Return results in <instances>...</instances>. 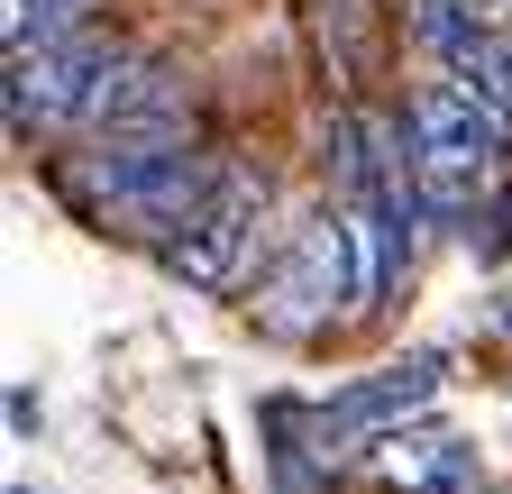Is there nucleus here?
<instances>
[{
    "label": "nucleus",
    "instance_id": "f257e3e1",
    "mask_svg": "<svg viewBox=\"0 0 512 494\" xmlns=\"http://www.w3.org/2000/svg\"><path fill=\"white\" fill-rule=\"evenodd\" d=\"M211 183H220V165L192 147V138H165V147H92V156L64 165L74 211L92 229H119V238L156 247V257L183 238V220L211 202Z\"/></svg>",
    "mask_w": 512,
    "mask_h": 494
},
{
    "label": "nucleus",
    "instance_id": "f03ea898",
    "mask_svg": "<svg viewBox=\"0 0 512 494\" xmlns=\"http://www.w3.org/2000/svg\"><path fill=\"white\" fill-rule=\"evenodd\" d=\"M247 321L266 330V339H284V348L357 321V247H348L339 202L311 211L302 229H284L266 247V266H256V284H247Z\"/></svg>",
    "mask_w": 512,
    "mask_h": 494
},
{
    "label": "nucleus",
    "instance_id": "7ed1b4c3",
    "mask_svg": "<svg viewBox=\"0 0 512 494\" xmlns=\"http://www.w3.org/2000/svg\"><path fill=\"white\" fill-rule=\"evenodd\" d=\"M403 129H412V156H421L430 220H467V211L485 202V183L503 174V156H512V129H503V119H494L485 101H467L448 74L412 92Z\"/></svg>",
    "mask_w": 512,
    "mask_h": 494
},
{
    "label": "nucleus",
    "instance_id": "20e7f679",
    "mask_svg": "<svg viewBox=\"0 0 512 494\" xmlns=\"http://www.w3.org/2000/svg\"><path fill=\"white\" fill-rule=\"evenodd\" d=\"M439 385H448V357H439V348H412V357H394V366H375V376H357L348 394L311 403V412H302V440H311L320 467L375 458L394 430H412V421L439 403Z\"/></svg>",
    "mask_w": 512,
    "mask_h": 494
},
{
    "label": "nucleus",
    "instance_id": "39448f33",
    "mask_svg": "<svg viewBox=\"0 0 512 494\" xmlns=\"http://www.w3.org/2000/svg\"><path fill=\"white\" fill-rule=\"evenodd\" d=\"M256 247H266V174H247V165H220L211 183V202L183 220V238L165 247V275L192 284V293H238L256 284Z\"/></svg>",
    "mask_w": 512,
    "mask_h": 494
},
{
    "label": "nucleus",
    "instance_id": "423d86ee",
    "mask_svg": "<svg viewBox=\"0 0 512 494\" xmlns=\"http://www.w3.org/2000/svg\"><path fill=\"white\" fill-rule=\"evenodd\" d=\"M119 65V46L101 28H74V37H46V46H19L10 55V129H83L101 83Z\"/></svg>",
    "mask_w": 512,
    "mask_h": 494
},
{
    "label": "nucleus",
    "instance_id": "0eeeda50",
    "mask_svg": "<svg viewBox=\"0 0 512 494\" xmlns=\"http://www.w3.org/2000/svg\"><path fill=\"white\" fill-rule=\"evenodd\" d=\"M83 129H92L101 147H165V138H192V92H183V74L165 65V55H119Z\"/></svg>",
    "mask_w": 512,
    "mask_h": 494
},
{
    "label": "nucleus",
    "instance_id": "6e6552de",
    "mask_svg": "<svg viewBox=\"0 0 512 494\" xmlns=\"http://www.w3.org/2000/svg\"><path fill=\"white\" fill-rule=\"evenodd\" d=\"M366 467H375V485H384V494H467V485H476L467 449L448 440V430H430V421L394 430V440H384Z\"/></svg>",
    "mask_w": 512,
    "mask_h": 494
},
{
    "label": "nucleus",
    "instance_id": "1a4fd4ad",
    "mask_svg": "<svg viewBox=\"0 0 512 494\" xmlns=\"http://www.w3.org/2000/svg\"><path fill=\"white\" fill-rule=\"evenodd\" d=\"M10 55L19 46H46V37H74V28H92V0H10Z\"/></svg>",
    "mask_w": 512,
    "mask_h": 494
},
{
    "label": "nucleus",
    "instance_id": "9d476101",
    "mask_svg": "<svg viewBox=\"0 0 512 494\" xmlns=\"http://www.w3.org/2000/svg\"><path fill=\"white\" fill-rule=\"evenodd\" d=\"M503 330H512V293H503Z\"/></svg>",
    "mask_w": 512,
    "mask_h": 494
},
{
    "label": "nucleus",
    "instance_id": "9b49d317",
    "mask_svg": "<svg viewBox=\"0 0 512 494\" xmlns=\"http://www.w3.org/2000/svg\"><path fill=\"white\" fill-rule=\"evenodd\" d=\"M10 494H28V485H10Z\"/></svg>",
    "mask_w": 512,
    "mask_h": 494
}]
</instances>
